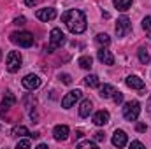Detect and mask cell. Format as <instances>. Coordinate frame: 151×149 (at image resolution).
<instances>
[{"label":"cell","instance_id":"6da1fadb","mask_svg":"<svg viewBox=\"0 0 151 149\" xmlns=\"http://www.w3.org/2000/svg\"><path fill=\"white\" fill-rule=\"evenodd\" d=\"M62 21L65 23V27H67L72 34H76V35H79V34H83V32L86 30V16H84V12L79 11V9L65 11V12L62 14Z\"/></svg>","mask_w":151,"mask_h":149},{"label":"cell","instance_id":"7a4b0ae2","mask_svg":"<svg viewBox=\"0 0 151 149\" xmlns=\"http://www.w3.org/2000/svg\"><path fill=\"white\" fill-rule=\"evenodd\" d=\"M63 44H65V35H63V32H62L60 28H53L51 34H49V46L46 47V51H47V53H53L55 49L62 47Z\"/></svg>","mask_w":151,"mask_h":149},{"label":"cell","instance_id":"3957f363","mask_svg":"<svg viewBox=\"0 0 151 149\" xmlns=\"http://www.w3.org/2000/svg\"><path fill=\"white\" fill-rule=\"evenodd\" d=\"M11 42L18 44L19 47H32L34 46V35L30 32H12Z\"/></svg>","mask_w":151,"mask_h":149},{"label":"cell","instance_id":"277c9868","mask_svg":"<svg viewBox=\"0 0 151 149\" xmlns=\"http://www.w3.org/2000/svg\"><path fill=\"white\" fill-rule=\"evenodd\" d=\"M141 114V104L137 100H132V102H127L125 107H123V117L127 121H135Z\"/></svg>","mask_w":151,"mask_h":149},{"label":"cell","instance_id":"5b68a950","mask_svg":"<svg viewBox=\"0 0 151 149\" xmlns=\"http://www.w3.org/2000/svg\"><path fill=\"white\" fill-rule=\"evenodd\" d=\"M21 63H23V58H21L19 51H11V53L7 54V62H5V65H7V70H9L11 74L18 72V70L21 69Z\"/></svg>","mask_w":151,"mask_h":149},{"label":"cell","instance_id":"8992f818","mask_svg":"<svg viewBox=\"0 0 151 149\" xmlns=\"http://www.w3.org/2000/svg\"><path fill=\"white\" fill-rule=\"evenodd\" d=\"M130 30H132L130 19H128L127 16H121V18L118 19V23H116V35H118V37H125L127 34H130Z\"/></svg>","mask_w":151,"mask_h":149},{"label":"cell","instance_id":"52a82bcc","mask_svg":"<svg viewBox=\"0 0 151 149\" xmlns=\"http://www.w3.org/2000/svg\"><path fill=\"white\" fill-rule=\"evenodd\" d=\"M81 95H83L81 90H72V91H69V93L62 98V107H63V109H70L76 102L81 98Z\"/></svg>","mask_w":151,"mask_h":149},{"label":"cell","instance_id":"ba28073f","mask_svg":"<svg viewBox=\"0 0 151 149\" xmlns=\"http://www.w3.org/2000/svg\"><path fill=\"white\" fill-rule=\"evenodd\" d=\"M97 58H99V62L104 63V65H114V56L111 54V51H109L107 47H100V49L97 51Z\"/></svg>","mask_w":151,"mask_h":149},{"label":"cell","instance_id":"9c48e42d","mask_svg":"<svg viewBox=\"0 0 151 149\" xmlns=\"http://www.w3.org/2000/svg\"><path fill=\"white\" fill-rule=\"evenodd\" d=\"M23 86L27 88V90H37L39 86H40V77L35 74H28L23 77Z\"/></svg>","mask_w":151,"mask_h":149},{"label":"cell","instance_id":"30bf717a","mask_svg":"<svg viewBox=\"0 0 151 149\" xmlns=\"http://www.w3.org/2000/svg\"><path fill=\"white\" fill-rule=\"evenodd\" d=\"M53 137H55V140H58V142L67 140V137H69V126H67V125H56V126L53 128Z\"/></svg>","mask_w":151,"mask_h":149},{"label":"cell","instance_id":"8fae6325","mask_svg":"<svg viewBox=\"0 0 151 149\" xmlns=\"http://www.w3.org/2000/svg\"><path fill=\"white\" fill-rule=\"evenodd\" d=\"M127 144H128V137H127V133H125L123 130H114L113 146H116V148H125Z\"/></svg>","mask_w":151,"mask_h":149},{"label":"cell","instance_id":"7c38bea8","mask_svg":"<svg viewBox=\"0 0 151 149\" xmlns=\"http://www.w3.org/2000/svg\"><path fill=\"white\" fill-rule=\"evenodd\" d=\"M125 82H127V86L132 88V90L144 91V81H142L141 77H137V75H128V77L125 79Z\"/></svg>","mask_w":151,"mask_h":149},{"label":"cell","instance_id":"4fadbf2b","mask_svg":"<svg viewBox=\"0 0 151 149\" xmlns=\"http://www.w3.org/2000/svg\"><path fill=\"white\" fill-rule=\"evenodd\" d=\"M35 16H37L40 21H51V19H55V18H56V9H53V7L39 9Z\"/></svg>","mask_w":151,"mask_h":149},{"label":"cell","instance_id":"5bb4252c","mask_svg":"<svg viewBox=\"0 0 151 149\" xmlns=\"http://www.w3.org/2000/svg\"><path fill=\"white\" fill-rule=\"evenodd\" d=\"M12 105H16V97H14L12 93H5V97H4V100H2V104H0V114L4 116Z\"/></svg>","mask_w":151,"mask_h":149},{"label":"cell","instance_id":"9a60e30c","mask_svg":"<svg viewBox=\"0 0 151 149\" xmlns=\"http://www.w3.org/2000/svg\"><path fill=\"white\" fill-rule=\"evenodd\" d=\"M93 123L97 126H104L109 123V112L107 111H97L93 114Z\"/></svg>","mask_w":151,"mask_h":149},{"label":"cell","instance_id":"2e32d148","mask_svg":"<svg viewBox=\"0 0 151 149\" xmlns=\"http://www.w3.org/2000/svg\"><path fill=\"white\" fill-rule=\"evenodd\" d=\"M91 109H93L91 100H83L81 105H79V116H81V117H88L90 112H91Z\"/></svg>","mask_w":151,"mask_h":149},{"label":"cell","instance_id":"e0dca14e","mask_svg":"<svg viewBox=\"0 0 151 149\" xmlns=\"http://www.w3.org/2000/svg\"><path fill=\"white\" fill-rule=\"evenodd\" d=\"M114 86L113 84H104V86H100V97L102 98H111L114 95Z\"/></svg>","mask_w":151,"mask_h":149},{"label":"cell","instance_id":"ac0fdd59","mask_svg":"<svg viewBox=\"0 0 151 149\" xmlns=\"http://www.w3.org/2000/svg\"><path fill=\"white\" fill-rule=\"evenodd\" d=\"M11 135H14V137H27V135H30V132H28V128H27V126L18 125V126H14V128H12Z\"/></svg>","mask_w":151,"mask_h":149},{"label":"cell","instance_id":"d6986e66","mask_svg":"<svg viewBox=\"0 0 151 149\" xmlns=\"http://www.w3.org/2000/svg\"><path fill=\"white\" fill-rule=\"evenodd\" d=\"M84 84L88 86V88H99L100 86V81H99V77L95 74H90L84 77Z\"/></svg>","mask_w":151,"mask_h":149},{"label":"cell","instance_id":"ffe728a7","mask_svg":"<svg viewBox=\"0 0 151 149\" xmlns=\"http://www.w3.org/2000/svg\"><path fill=\"white\" fill-rule=\"evenodd\" d=\"M77 63H79V67L81 69H91V63H93V60H91V56H88V54H83L79 60H77Z\"/></svg>","mask_w":151,"mask_h":149},{"label":"cell","instance_id":"44dd1931","mask_svg":"<svg viewBox=\"0 0 151 149\" xmlns=\"http://www.w3.org/2000/svg\"><path fill=\"white\" fill-rule=\"evenodd\" d=\"M113 4L118 11H128L132 5V0H113Z\"/></svg>","mask_w":151,"mask_h":149},{"label":"cell","instance_id":"7402d4cb","mask_svg":"<svg viewBox=\"0 0 151 149\" xmlns=\"http://www.w3.org/2000/svg\"><path fill=\"white\" fill-rule=\"evenodd\" d=\"M95 40H97V44H99L100 47H107V46L111 44V37H109L107 34H99Z\"/></svg>","mask_w":151,"mask_h":149},{"label":"cell","instance_id":"603a6c76","mask_svg":"<svg viewBox=\"0 0 151 149\" xmlns=\"http://www.w3.org/2000/svg\"><path fill=\"white\" fill-rule=\"evenodd\" d=\"M137 56H139V62H141V63H144V65H146V63H150V62H151L150 53H148V51H146L144 47H141V49L137 51Z\"/></svg>","mask_w":151,"mask_h":149},{"label":"cell","instance_id":"cb8c5ba5","mask_svg":"<svg viewBox=\"0 0 151 149\" xmlns=\"http://www.w3.org/2000/svg\"><path fill=\"white\" fill-rule=\"evenodd\" d=\"M77 148H90V149H97V142L93 140H81L77 144Z\"/></svg>","mask_w":151,"mask_h":149},{"label":"cell","instance_id":"d4e9b609","mask_svg":"<svg viewBox=\"0 0 151 149\" xmlns=\"http://www.w3.org/2000/svg\"><path fill=\"white\" fill-rule=\"evenodd\" d=\"M16 148L19 149V148H23V149H28V148H32V142L28 140V139H21L19 142H18V146Z\"/></svg>","mask_w":151,"mask_h":149},{"label":"cell","instance_id":"484cf974","mask_svg":"<svg viewBox=\"0 0 151 149\" xmlns=\"http://www.w3.org/2000/svg\"><path fill=\"white\" fill-rule=\"evenodd\" d=\"M142 28H144L146 32H151V16H146V18L142 19Z\"/></svg>","mask_w":151,"mask_h":149},{"label":"cell","instance_id":"4316f807","mask_svg":"<svg viewBox=\"0 0 151 149\" xmlns=\"http://www.w3.org/2000/svg\"><path fill=\"white\" fill-rule=\"evenodd\" d=\"M93 139H95L97 142H104V140H106V133H104V132H95V133H93Z\"/></svg>","mask_w":151,"mask_h":149},{"label":"cell","instance_id":"83f0119b","mask_svg":"<svg viewBox=\"0 0 151 149\" xmlns=\"http://www.w3.org/2000/svg\"><path fill=\"white\" fill-rule=\"evenodd\" d=\"M113 100L116 102V104H121V102H123V93H119V91H114Z\"/></svg>","mask_w":151,"mask_h":149},{"label":"cell","instance_id":"f1b7e54d","mask_svg":"<svg viewBox=\"0 0 151 149\" xmlns=\"http://www.w3.org/2000/svg\"><path fill=\"white\" fill-rule=\"evenodd\" d=\"M60 79L63 81V84H70V82H72V77L69 74H60Z\"/></svg>","mask_w":151,"mask_h":149},{"label":"cell","instance_id":"f546056e","mask_svg":"<svg viewBox=\"0 0 151 149\" xmlns=\"http://www.w3.org/2000/svg\"><path fill=\"white\" fill-rule=\"evenodd\" d=\"M25 21H27V19H25V16H19V18H16V19H14V25L21 27V25H25Z\"/></svg>","mask_w":151,"mask_h":149},{"label":"cell","instance_id":"4dcf8cb0","mask_svg":"<svg viewBox=\"0 0 151 149\" xmlns=\"http://www.w3.org/2000/svg\"><path fill=\"white\" fill-rule=\"evenodd\" d=\"M135 130H137V132H146L148 128H146V125H144V123H137V126H135Z\"/></svg>","mask_w":151,"mask_h":149},{"label":"cell","instance_id":"1f68e13d","mask_svg":"<svg viewBox=\"0 0 151 149\" xmlns=\"http://www.w3.org/2000/svg\"><path fill=\"white\" fill-rule=\"evenodd\" d=\"M130 148H144V144H142V142H139V140H132Z\"/></svg>","mask_w":151,"mask_h":149},{"label":"cell","instance_id":"d6a6232c","mask_svg":"<svg viewBox=\"0 0 151 149\" xmlns=\"http://www.w3.org/2000/svg\"><path fill=\"white\" fill-rule=\"evenodd\" d=\"M37 2H39V0H25V4H27L28 7H34V5H35Z\"/></svg>","mask_w":151,"mask_h":149},{"label":"cell","instance_id":"836d02e7","mask_svg":"<svg viewBox=\"0 0 151 149\" xmlns=\"http://www.w3.org/2000/svg\"><path fill=\"white\" fill-rule=\"evenodd\" d=\"M146 109L151 112V95H150V98H148V105H146Z\"/></svg>","mask_w":151,"mask_h":149},{"label":"cell","instance_id":"e575fe53","mask_svg":"<svg viewBox=\"0 0 151 149\" xmlns=\"http://www.w3.org/2000/svg\"><path fill=\"white\" fill-rule=\"evenodd\" d=\"M37 148H39V149H47V144H39Z\"/></svg>","mask_w":151,"mask_h":149},{"label":"cell","instance_id":"d590c367","mask_svg":"<svg viewBox=\"0 0 151 149\" xmlns=\"http://www.w3.org/2000/svg\"><path fill=\"white\" fill-rule=\"evenodd\" d=\"M0 60H2V51H0Z\"/></svg>","mask_w":151,"mask_h":149},{"label":"cell","instance_id":"8d00e7d4","mask_svg":"<svg viewBox=\"0 0 151 149\" xmlns=\"http://www.w3.org/2000/svg\"><path fill=\"white\" fill-rule=\"evenodd\" d=\"M148 34H150V39H151V32H148Z\"/></svg>","mask_w":151,"mask_h":149}]
</instances>
